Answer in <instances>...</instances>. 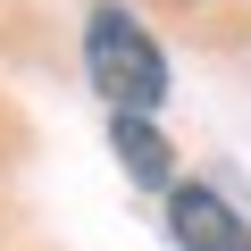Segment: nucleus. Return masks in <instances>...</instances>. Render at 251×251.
Masks as SVG:
<instances>
[{"instance_id":"obj_2","label":"nucleus","mask_w":251,"mask_h":251,"mask_svg":"<svg viewBox=\"0 0 251 251\" xmlns=\"http://www.w3.org/2000/svg\"><path fill=\"white\" fill-rule=\"evenodd\" d=\"M168 234H176V251H251L243 209L226 193H209V184H176L168 193Z\"/></svg>"},{"instance_id":"obj_3","label":"nucleus","mask_w":251,"mask_h":251,"mask_svg":"<svg viewBox=\"0 0 251 251\" xmlns=\"http://www.w3.org/2000/svg\"><path fill=\"white\" fill-rule=\"evenodd\" d=\"M109 134H117V159H126L134 184H168L176 176V151H168V134L151 117H109Z\"/></svg>"},{"instance_id":"obj_1","label":"nucleus","mask_w":251,"mask_h":251,"mask_svg":"<svg viewBox=\"0 0 251 251\" xmlns=\"http://www.w3.org/2000/svg\"><path fill=\"white\" fill-rule=\"evenodd\" d=\"M84 67H92V92L117 109V117H151L168 100V50L151 42V25L134 9H92L84 25Z\"/></svg>"}]
</instances>
